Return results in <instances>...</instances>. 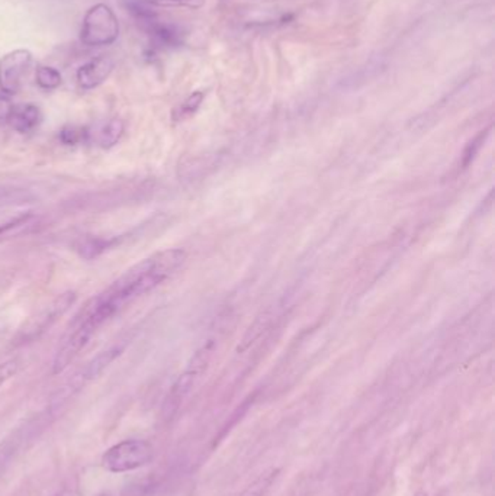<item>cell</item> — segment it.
I'll return each instance as SVG.
<instances>
[{
  "instance_id": "1",
  "label": "cell",
  "mask_w": 495,
  "mask_h": 496,
  "mask_svg": "<svg viewBox=\"0 0 495 496\" xmlns=\"http://www.w3.org/2000/svg\"><path fill=\"white\" fill-rule=\"evenodd\" d=\"M185 260L186 252L181 248L163 250L141 260L140 263L119 276L110 288L122 297L125 304H131L171 279L183 266Z\"/></svg>"
},
{
  "instance_id": "2",
  "label": "cell",
  "mask_w": 495,
  "mask_h": 496,
  "mask_svg": "<svg viewBox=\"0 0 495 496\" xmlns=\"http://www.w3.org/2000/svg\"><path fill=\"white\" fill-rule=\"evenodd\" d=\"M155 448L152 443L140 438H129L115 444L103 453V469L110 474H128L134 470L147 466L153 462Z\"/></svg>"
},
{
  "instance_id": "3",
  "label": "cell",
  "mask_w": 495,
  "mask_h": 496,
  "mask_svg": "<svg viewBox=\"0 0 495 496\" xmlns=\"http://www.w3.org/2000/svg\"><path fill=\"white\" fill-rule=\"evenodd\" d=\"M119 35V22L108 4H98L86 12L80 40L87 47L110 46Z\"/></svg>"
},
{
  "instance_id": "4",
  "label": "cell",
  "mask_w": 495,
  "mask_h": 496,
  "mask_svg": "<svg viewBox=\"0 0 495 496\" xmlns=\"http://www.w3.org/2000/svg\"><path fill=\"white\" fill-rule=\"evenodd\" d=\"M216 340H208L204 346L199 347L195 351L190 363L186 366L185 372L181 373L178 380L174 382L173 387H172L166 403L167 411L174 412L181 406V403L185 401L186 396L190 395L193 386L197 384V380L199 379L200 375L207 370L209 363H211L212 356L216 353Z\"/></svg>"
},
{
  "instance_id": "5",
  "label": "cell",
  "mask_w": 495,
  "mask_h": 496,
  "mask_svg": "<svg viewBox=\"0 0 495 496\" xmlns=\"http://www.w3.org/2000/svg\"><path fill=\"white\" fill-rule=\"evenodd\" d=\"M76 301L77 295L73 290H67L65 294L58 295L54 301L49 302L37 315L32 316L23 325L20 332L21 342L34 341L35 339L41 337L46 331H49L54 323L60 320L61 316H65L70 311Z\"/></svg>"
},
{
  "instance_id": "6",
  "label": "cell",
  "mask_w": 495,
  "mask_h": 496,
  "mask_svg": "<svg viewBox=\"0 0 495 496\" xmlns=\"http://www.w3.org/2000/svg\"><path fill=\"white\" fill-rule=\"evenodd\" d=\"M32 63V54L25 49H13L0 58V91L16 94L22 86L23 75Z\"/></svg>"
},
{
  "instance_id": "7",
  "label": "cell",
  "mask_w": 495,
  "mask_h": 496,
  "mask_svg": "<svg viewBox=\"0 0 495 496\" xmlns=\"http://www.w3.org/2000/svg\"><path fill=\"white\" fill-rule=\"evenodd\" d=\"M124 344H115V346L96 354L95 358L92 359L91 361H87L86 366L77 373L76 376L70 380V384L66 387V394L70 395L73 392L80 391L84 385L91 384L93 380L98 379L106 368H110L124 353Z\"/></svg>"
},
{
  "instance_id": "8",
  "label": "cell",
  "mask_w": 495,
  "mask_h": 496,
  "mask_svg": "<svg viewBox=\"0 0 495 496\" xmlns=\"http://www.w3.org/2000/svg\"><path fill=\"white\" fill-rule=\"evenodd\" d=\"M140 25L150 38L153 49H178L185 42V32L174 23L160 21L159 15L143 19Z\"/></svg>"
},
{
  "instance_id": "9",
  "label": "cell",
  "mask_w": 495,
  "mask_h": 496,
  "mask_svg": "<svg viewBox=\"0 0 495 496\" xmlns=\"http://www.w3.org/2000/svg\"><path fill=\"white\" fill-rule=\"evenodd\" d=\"M115 61L110 56L95 57L77 70V83L84 91H92L101 86L110 73L114 72Z\"/></svg>"
},
{
  "instance_id": "10",
  "label": "cell",
  "mask_w": 495,
  "mask_h": 496,
  "mask_svg": "<svg viewBox=\"0 0 495 496\" xmlns=\"http://www.w3.org/2000/svg\"><path fill=\"white\" fill-rule=\"evenodd\" d=\"M41 120L42 113L39 106L27 103L13 108L8 124L20 134H30L39 128Z\"/></svg>"
},
{
  "instance_id": "11",
  "label": "cell",
  "mask_w": 495,
  "mask_h": 496,
  "mask_svg": "<svg viewBox=\"0 0 495 496\" xmlns=\"http://www.w3.org/2000/svg\"><path fill=\"white\" fill-rule=\"evenodd\" d=\"M118 238L87 237L80 241L77 245V252L80 257L86 260H93L105 252L108 248L114 247Z\"/></svg>"
},
{
  "instance_id": "12",
  "label": "cell",
  "mask_w": 495,
  "mask_h": 496,
  "mask_svg": "<svg viewBox=\"0 0 495 496\" xmlns=\"http://www.w3.org/2000/svg\"><path fill=\"white\" fill-rule=\"evenodd\" d=\"M125 125L121 120L114 118L108 120L99 131L98 144L102 148L114 147L115 144L124 136Z\"/></svg>"
},
{
  "instance_id": "13",
  "label": "cell",
  "mask_w": 495,
  "mask_h": 496,
  "mask_svg": "<svg viewBox=\"0 0 495 496\" xmlns=\"http://www.w3.org/2000/svg\"><path fill=\"white\" fill-rule=\"evenodd\" d=\"M279 472L280 470L275 469V467L266 470L238 496H265L270 486L273 485V482L277 481L279 476Z\"/></svg>"
},
{
  "instance_id": "14",
  "label": "cell",
  "mask_w": 495,
  "mask_h": 496,
  "mask_svg": "<svg viewBox=\"0 0 495 496\" xmlns=\"http://www.w3.org/2000/svg\"><path fill=\"white\" fill-rule=\"evenodd\" d=\"M490 131H491V128L481 131L475 138L471 139V141L466 144L465 150L462 153L461 160H459V165H457V170H459V172H464V170L468 169L471 163L473 162L475 155L480 153L481 147H482L485 141H487Z\"/></svg>"
},
{
  "instance_id": "15",
  "label": "cell",
  "mask_w": 495,
  "mask_h": 496,
  "mask_svg": "<svg viewBox=\"0 0 495 496\" xmlns=\"http://www.w3.org/2000/svg\"><path fill=\"white\" fill-rule=\"evenodd\" d=\"M35 82L44 91H54V89L60 87L63 77L56 68L41 66V67L37 68V73H35Z\"/></svg>"
},
{
  "instance_id": "16",
  "label": "cell",
  "mask_w": 495,
  "mask_h": 496,
  "mask_svg": "<svg viewBox=\"0 0 495 496\" xmlns=\"http://www.w3.org/2000/svg\"><path fill=\"white\" fill-rule=\"evenodd\" d=\"M204 92H193L188 98L183 101L181 106H179L176 112H174V120H185V118L192 117L193 113L199 110L202 102H204Z\"/></svg>"
},
{
  "instance_id": "17",
  "label": "cell",
  "mask_w": 495,
  "mask_h": 496,
  "mask_svg": "<svg viewBox=\"0 0 495 496\" xmlns=\"http://www.w3.org/2000/svg\"><path fill=\"white\" fill-rule=\"evenodd\" d=\"M22 440V434H15V436H12L11 438L4 441V444H0V474H4V470L6 469L9 462L15 457Z\"/></svg>"
},
{
  "instance_id": "18",
  "label": "cell",
  "mask_w": 495,
  "mask_h": 496,
  "mask_svg": "<svg viewBox=\"0 0 495 496\" xmlns=\"http://www.w3.org/2000/svg\"><path fill=\"white\" fill-rule=\"evenodd\" d=\"M86 137L87 129L84 127H76V125H67L60 132L61 143L66 144V146H77V144L84 141Z\"/></svg>"
},
{
  "instance_id": "19",
  "label": "cell",
  "mask_w": 495,
  "mask_h": 496,
  "mask_svg": "<svg viewBox=\"0 0 495 496\" xmlns=\"http://www.w3.org/2000/svg\"><path fill=\"white\" fill-rule=\"evenodd\" d=\"M21 363L13 359V360L4 361L0 365V389L8 384L12 377H15L20 372Z\"/></svg>"
},
{
  "instance_id": "20",
  "label": "cell",
  "mask_w": 495,
  "mask_h": 496,
  "mask_svg": "<svg viewBox=\"0 0 495 496\" xmlns=\"http://www.w3.org/2000/svg\"><path fill=\"white\" fill-rule=\"evenodd\" d=\"M152 6H166V8H174V6H185V8H199L204 4V0H147Z\"/></svg>"
},
{
  "instance_id": "21",
  "label": "cell",
  "mask_w": 495,
  "mask_h": 496,
  "mask_svg": "<svg viewBox=\"0 0 495 496\" xmlns=\"http://www.w3.org/2000/svg\"><path fill=\"white\" fill-rule=\"evenodd\" d=\"M31 217H32V215L31 214L18 215V217H15V218L9 219L8 222H4V224H0V238L4 237V235H8L11 231L16 230V228H20V226H25V224L30 221Z\"/></svg>"
},
{
  "instance_id": "22",
  "label": "cell",
  "mask_w": 495,
  "mask_h": 496,
  "mask_svg": "<svg viewBox=\"0 0 495 496\" xmlns=\"http://www.w3.org/2000/svg\"><path fill=\"white\" fill-rule=\"evenodd\" d=\"M13 103L8 96L0 94V125L8 124L11 120L12 111H13Z\"/></svg>"
},
{
  "instance_id": "23",
  "label": "cell",
  "mask_w": 495,
  "mask_h": 496,
  "mask_svg": "<svg viewBox=\"0 0 495 496\" xmlns=\"http://www.w3.org/2000/svg\"><path fill=\"white\" fill-rule=\"evenodd\" d=\"M21 195H22V192L18 189L11 188V186H0V203L8 202L12 198L15 199V198H20Z\"/></svg>"
},
{
  "instance_id": "24",
  "label": "cell",
  "mask_w": 495,
  "mask_h": 496,
  "mask_svg": "<svg viewBox=\"0 0 495 496\" xmlns=\"http://www.w3.org/2000/svg\"><path fill=\"white\" fill-rule=\"evenodd\" d=\"M99 496H112V495H110V493H102V495H99Z\"/></svg>"
}]
</instances>
